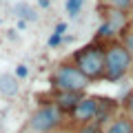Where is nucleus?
I'll use <instances>...</instances> for the list:
<instances>
[{"label": "nucleus", "instance_id": "2", "mask_svg": "<svg viewBox=\"0 0 133 133\" xmlns=\"http://www.w3.org/2000/svg\"><path fill=\"white\" fill-rule=\"evenodd\" d=\"M104 53H107V76L104 80L118 82L131 71L133 66V56L120 40H109L104 42Z\"/></svg>", "mask_w": 133, "mask_h": 133}, {"label": "nucleus", "instance_id": "16", "mask_svg": "<svg viewBox=\"0 0 133 133\" xmlns=\"http://www.w3.org/2000/svg\"><path fill=\"white\" fill-rule=\"evenodd\" d=\"M53 31H56V33H60V36H62V33L66 31V22H58V24H56V29H53Z\"/></svg>", "mask_w": 133, "mask_h": 133}, {"label": "nucleus", "instance_id": "5", "mask_svg": "<svg viewBox=\"0 0 133 133\" xmlns=\"http://www.w3.org/2000/svg\"><path fill=\"white\" fill-rule=\"evenodd\" d=\"M98 111H100V98H95V95H84V98L69 111V120L80 127V124L98 120Z\"/></svg>", "mask_w": 133, "mask_h": 133}, {"label": "nucleus", "instance_id": "1", "mask_svg": "<svg viewBox=\"0 0 133 133\" xmlns=\"http://www.w3.org/2000/svg\"><path fill=\"white\" fill-rule=\"evenodd\" d=\"M71 62L84 73V78L89 82L95 80H104L107 76V53H104V42H93L80 47L76 53L71 56Z\"/></svg>", "mask_w": 133, "mask_h": 133}, {"label": "nucleus", "instance_id": "3", "mask_svg": "<svg viewBox=\"0 0 133 133\" xmlns=\"http://www.w3.org/2000/svg\"><path fill=\"white\" fill-rule=\"evenodd\" d=\"M51 84L58 91H84L89 87V80L73 62H60L51 73Z\"/></svg>", "mask_w": 133, "mask_h": 133}, {"label": "nucleus", "instance_id": "11", "mask_svg": "<svg viewBox=\"0 0 133 133\" xmlns=\"http://www.w3.org/2000/svg\"><path fill=\"white\" fill-rule=\"evenodd\" d=\"M76 133H107L104 129H102V122H87V124H80L78 127V131Z\"/></svg>", "mask_w": 133, "mask_h": 133}, {"label": "nucleus", "instance_id": "4", "mask_svg": "<svg viewBox=\"0 0 133 133\" xmlns=\"http://www.w3.org/2000/svg\"><path fill=\"white\" fill-rule=\"evenodd\" d=\"M62 122H64V111L53 102H42L29 118V127L36 133H51L60 129Z\"/></svg>", "mask_w": 133, "mask_h": 133}, {"label": "nucleus", "instance_id": "10", "mask_svg": "<svg viewBox=\"0 0 133 133\" xmlns=\"http://www.w3.org/2000/svg\"><path fill=\"white\" fill-rule=\"evenodd\" d=\"M66 16L69 18H78L82 11V7H84V0H66Z\"/></svg>", "mask_w": 133, "mask_h": 133}, {"label": "nucleus", "instance_id": "13", "mask_svg": "<svg viewBox=\"0 0 133 133\" xmlns=\"http://www.w3.org/2000/svg\"><path fill=\"white\" fill-rule=\"evenodd\" d=\"M124 111H127V115L133 118V89H131V93L127 95V100H124Z\"/></svg>", "mask_w": 133, "mask_h": 133}, {"label": "nucleus", "instance_id": "8", "mask_svg": "<svg viewBox=\"0 0 133 133\" xmlns=\"http://www.w3.org/2000/svg\"><path fill=\"white\" fill-rule=\"evenodd\" d=\"M100 7H107V9H118V11H133V0H100Z\"/></svg>", "mask_w": 133, "mask_h": 133}, {"label": "nucleus", "instance_id": "14", "mask_svg": "<svg viewBox=\"0 0 133 133\" xmlns=\"http://www.w3.org/2000/svg\"><path fill=\"white\" fill-rule=\"evenodd\" d=\"M29 76V66L27 64H18L16 66V78H18V80H22V78H27Z\"/></svg>", "mask_w": 133, "mask_h": 133}, {"label": "nucleus", "instance_id": "12", "mask_svg": "<svg viewBox=\"0 0 133 133\" xmlns=\"http://www.w3.org/2000/svg\"><path fill=\"white\" fill-rule=\"evenodd\" d=\"M16 14H18L20 18H24V22H27V20H36V11L29 5H24V2H18V5H16Z\"/></svg>", "mask_w": 133, "mask_h": 133}, {"label": "nucleus", "instance_id": "9", "mask_svg": "<svg viewBox=\"0 0 133 133\" xmlns=\"http://www.w3.org/2000/svg\"><path fill=\"white\" fill-rule=\"evenodd\" d=\"M118 40L129 49V51H131V56H133V20L127 24V27H124V31L120 33V38H118Z\"/></svg>", "mask_w": 133, "mask_h": 133}, {"label": "nucleus", "instance_id": "15", "mask_svg": "<svg viewBox=\"0 0 133 133\" xmlns=\"http://www.w3.org/2000/svg\"><path fill=\"white\" fill-rule=\"evenodd\" d=\"M60 42H62V36H60V33H56V31H53V36L49 38V47H58Z\"/></svg>", "mask_w": 133, "mask_h": 133}, {"label": "nucleus", "instance_id": "17", "mask_svg": "<svg viewBox=\"0 0 133 133\" xmlns=\"http://www.w3.org/2000/svg\"><path fill=\"white\" fill-rule=\"evenodd\" d=\"M38 5H40V7H42V9H47V7H49V5H51V0H38Z\"/></svg>", "mask_w": 133, "mask_h": 133}, {"label": "nucleus", "instance_id": "7", "mask_svg": "<svg viewBox=\"0 0 133 133\" xmlns=\"http://www.w3.org/2000/svg\"><path fill=\"white\" fill-rule=\"evenodd\" d=\"M107 133H133V120L131 115H120L109 124Z\"/></svg>", "mask_w": 133, "mask_h": 133}, {"label": "nucleus", "instance_id": "6", "mask_svg": "<svg viewBox=\"0 0 133 133\" xmlns=\"http://www.w3.org/2000/svg\"><path fill=\"white\" fill-rule=\"evenodd\" d=\"M20 91V80L16 73H0V95L2 98H16Z\"/></svg>", "mask_w": 133, "mask_h": 133}]
</instances>
